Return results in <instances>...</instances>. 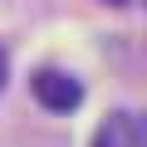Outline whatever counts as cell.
Wrapping results in <instances>:
<instances>
[{
  "label": "cell",
  "mask_w": 147,
  "mask_h": 147,
  "mask_svg": "<svg viewBox=\"0 0 147 147\" xmlns=\"http://www.w3.org/2000/svg\"><path fill=\"white\" fill-rule=\"evenodd\" d=\"M30 88H34V98H39L49 113H69V108L84 103V84L74 79V74H64V69H34Z\"/></svg>",
  "instance_id": "1"
},
{
  "label": "cell",
  "mask_w": 147,
  "mask_h": 147,
  "mask_svg": "<svg viewBox=\"0 0 147 147\" xmlns=\"http://www.w3.org/2000/svg\"><path fill=\"white\" fill-rule=\"evenodd\" d=\"M93 147H142V123H137V113H127V108L108 113V118L98 123V132H93Z\"/></svg>",
  "instance_id": "2"
},
{
  "label": "cell",
  "mask_w": 147,
  "mask_h": 147,
  "mask_svg": "<svg viewBox=\"0 0 147 147\" xmlns=\"http://www.w3.org/2000/svg\"><path fill=\"white\" fill-rule=\"evenodd\" d=\"M0 88H5V49H0Z\"/></svg>",
  "instance_id": "3"
},
{
  "label": "cell",
  "mask_w": 147,
  "mask_h": 147,
  "mask_svg": "<svg viewBox=\"0 0 147 147\" xmlns=\"http://www.w3.org/2000/svg\"><path fill=\"white\" fill-rule=\"evenodd\" d=\"M108 5H132V0H108Z\"/></svg>",
  "instance_id": "4"
}]
</instances>
